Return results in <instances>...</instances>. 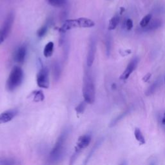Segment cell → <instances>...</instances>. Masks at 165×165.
<instances>
[{
	"label": "cell",
	"instance_id": "obj_10",
	"mask_svg": "<svg viewBox=\"0 0 165 165\" xmlns=\"http://www.w3.org/2000/svg\"><path fill=\"white\" fill-rule=\"evenodd\" d=\"M27 55V47L25 45H21L16 49L14 54V61L20 65L24 63Z\"/></svg>",
	"mask_w": 165,
	"mask_h": 165
},
{
	"label": "cell",
	"instance_id": "obj_17",
	"mask_svg": "<svg viewBox=\"0 0 165 165\" xmlns=\"http://www.w3.org/2000/svg\"><path fill=\"white\" fill-rule=\"evenodd\" d=\"M160 81H161L160 80H157L155 82H154L150 86H149L145 92L146 96H150L152 95V94L155 92V90L159 87V86L160 85Z\"/></svg>",
	"mask_w": 165,
	"mask_h": 165
},
{
	"label": "cell",
	"instance_id": "obj_13",
	"mask_svg": "<svg viewBox=\"0 0 165 165\" xmlns=\"http://www.w3.org/2000/svg\"><path fill=\"white\" fill-rule=\"evenodd\" d=\"M162 25V21L159 19H155L150 22L146 27L143 28V30L145 32H149V31H152L154 30L158 29Z\"/></svg>",
	"mask_w": 165,
	"mask_h": 165
},
{
	"label": "cell",
	"instance_id": "obj_7",
	"mask_svg": "<svg viewBox=\"0 0 165 165\" xmlns=\"http://www.w3.org/2000/svg\"><path fill=\"white\" fill-rule=\"evenodd\" d=\"M37 85L41 89H49V70L48 68L43 66L39 70L36 77Z\"/></svg>",
	"mask_w": 165,
	"mask_h": 165
},
{
	"label": "cell",
	"instance_id": "obj_31",
	"mask_svg": "<svg viewBox=\"0 0 165 165\" xmlns=\"http://www.w3.org/2000/svg\"><path fill=\"white\" fill-rule=\"evenodd\" d=\"M121 165H127V163H126L125 162H123Z\"/></svg>",
	"mask_w": 165,
	"mask_h": 165
},
{
	"label": "cell",
	"instance_id": "obj_26",
	"mask_svg": "<svg viewBox=\"0 0 165 165\" xmlns=\"http://www.w3.org/2000/svg\"><path fill=\"white\" fill-rule=\"evenodd\" d=\"M86 102L85 101H83L81 102V103L76 107L75 110H76V112H77V114H83L85 112V108H86Z\"/></svg>",
	"mask_w": 165,
	"mask_h": 165
},
{
	"label": "cell",
	"instance_id": "obj_3",
	"mask_svg": "<svg viewBox=\"0 0 165 165\" xmlns=\"http://www.w3.org/2000/svg\"><path fill=\"white\" fill-rule=\"evenodd\" d=\"M95 26V22L86 18H80L77 19L67 20L59 28V31L64 34L67 31L76 28H91Z\"/></svg>",
	"mask_w": 165,
	"mask_h": 165
},
{
	"label": "cell",
	"instance_id": "obj_11",
	"mask_svg": "<svg viewBox=\"0 0 165 165\" xmlns=\"http://www.w3.org/2000/svg\"><path fill=\"white\" fill-rule=\"evenodd\" d=\"M16 110H9L0 114V124H3L12 121L17 115Z\"/></svg>",
	"mask_w": 165,
	"mask_h": 165
},
{
	"label": "cell",
	"instance_id": "obj_18",
	"mask_svg": "<svg viewBox=\"0 0 165 165\" xmlns=\"http://www.w3.org/2000/svg\"><path fill=\"white\" fill-rule=\"evenodd\" d=\"M46 2L54 7L61 8L67 4V0H46Z\"/></svg>",
	"mask_w": 165,
	"mask_h": 165
},
{
	"label": "cell",
	"instance_id": "obj_1",
	"mask_svg": "<svg viewBox=\"0 0 165 165\" xmlns=\"http://www.w3.org/2000/svg\"><path fill=\"white\" fill-rule=\"evenodd\" d=\"M68 134V131L65 130L61 133V135L59 136L56 144L54 146L50 153L49 159L51 163H58L63 158Z\"/></svg>",
	"mask_w": 165,
	"mask_h": 165
},
{
	"label": "cell",
	"instance_id": "obj_14",
	"mask_svg": "<svg viewBox=\"0 0 165 165\" xmlns=\"http://www.w3.org/2000/svg\"><path fill=\"white\" fill-rule=\"evenodd\" d=\"M20 162L16 159L12 158H0V165H20Z\"/></svg>",
	"mask_w": 165,
	"mask_h": 165
},
{
	"label": "cell",
	"instance_id": "obj_2",
	"mask_svg": "<svg viewBox=\"0 0 165 165\" xmlns=\"http://www.w3.org/2000/svg\"><path fill=\"white\" fill-rule=\"evenodd\" d=\"M83 96L87 104H93L96 99V88L92 74L86 71L83 77Z\"/></svg>",
	"mask_w": 165,
	"mask_h": 165
},
{
	"label": "cell",
	"instance_id": "obj_30",
	"mask_svg": "<svg viewBox=\"0 0 165 165\" xmlns=\"http://www.w3.org/2000/svg\"><path fill=\"white\" fill-rule=\"evenodd\" d=\"M149 165H156V161H152Z\"/></svg>",
	"mask_w": 165,
	"mask_h": 165
},
{
	"label": "cell",
	"instance_id": "obj_25",
	"mask_svg": "<svg viewBox=\"0 0 165 165\" xmlns=\"http://www.w3.org/2000/svg\"><path fill=\"white\" fill-rule=\"evenodd\" d=\"M47 30H48V25L45 24L41 27L40 28H39L37 30V36L38 37L41 38L43 37L46 33H47Z\"/></svg>",
	"mask_w": 165,
	"mask_h": 165
},
{
	"label": "cell",
	"instance_id": "obj_22",
	"mask_svg": "<svg viewBox=\"0 0 165 165\" xmlns=\"http://www.w3.org/2000/svg\"><path fill=\"white\" fill-rule=\"evenodd\" d=\"M53 74L54 79L58 80L61 75V67L58 62H55L53 64Z\"/></svg>",
	"mask_w": 165,
	"mask_h": 165
},
{
	"label": "cell",
	"instance_id": "obj_4",
	"mask_svg": "<svg viewBox=\"0 0 165 165\" xmlns=\"http://www.w3.org/2000/svg\"><path fill=\"white\" fill-rule=\"evenodd\" d=\"M23 77H24V73L22 68L19 66H14L12 68L7 79L6 83L7 89L11 92L15 90L21 85Z\"/></svg>",
	"mask_w": 165,
	"mask_h": 165
},
{
	"label": "cell",
	"instance_id": "obj_5",
	"mask_svg": "<svg viewBox=\"0 0 165 165\" xmlns=\"http://www.w3.org/2000/svg\"><path fill=\"white\" fill-rule=\"evenodd\" d=\"M91 139L92 137L89 134H85L79 137L76 143V146H75L74 152L72 154L71 158H70L69 163L70 165H72L75 163L76 160L83 151V149L86 148L90 145Z\"/></svg>",
	"mask_w": 165,
	"mask_h": 165
},
{
	"label": "cell",
	"instance_id": "obj_29",
	"mask_svg": "<svg viewBox=\"0 0 165 165\" xmlns=\"http://www.w3.org/2000/svg\"><path fill=\"white\" fill-rule=\"evenodd\" d=\"M161 123L163 125L165 126V112L164 113V115H163V117L162 118V121H161Z\"/></svg>",
	"mask_w": 165,
	"mask_h": 165
},
{
	"label": "cell",
	"instance_id": "obj_28",
	"mask_svg": "<svg viewBox=\"0 0 165 165\" xmlns=\"http://www.w3.org/2000/svg\"><path fill=\"white\" fill-rule=\"evenodd\" d=\"M152 74L150 73H148L146 75H145L143 78V81L144 82H147L149 80H150V78L151 77Z\"/></svg>",
	"mask_w": 165,
	"mask_h": 165
},
{
	"label": "cell",
	"instance_id": "obj_27",
	"mask_svg": "<svg viewBox=\"0 0 165 165\" xmlns=\"http://www.w3.org/2000/svg\"><path fill=\"white\" fill-rule=\"evenodd\" d=\"M126 27L128 30H131L133 28V21L131 19H128L126 21Z\"/></svg>",
	"mask_w": 165,
	"mask_h": 165
},
{
	"label": "cell",
	"instance_id": "obj_32",
	"mask_svg": "<svg viewBox=\"0 0 165 165\" xmlns=\"http://www.w3.org/2000/svg\"><path fill=\"white\" fill-rule=\"evenodd\" d=\"M164 83H165V76H164Z\"/></svg>",
	"mask_w": 165,
	"mask_h": 165
},
{
	"label": "cell",
	"instance_id": "obj_15",
	"mask_svg": "<svg viewBox=\"0 0 165 165\" xmlns=\"http://www.w3.org/2000/svg\"><path fill=\"white\" fill-rule=\"evenodd\" d=\"M54 44L52 41L49 42L45 45L43 50V55L45 58H49L52 56L54 52Z\"/></svg>",
	"mask_w": 165,
	"mask_h": 165
},
{
	"label": "cell",
	"instance_id": "obj_19",
	"mask_svg": "<svg viewBox=\"0 0 165 165\" xmlns=\"http://www.w3.org/2000/svg\"><path fill=\"white\" fill-rule=\"evenodd\" d=\"M134 136H135V137L136 139V140L138 141V143L143 145H145L146 143V140H145V138L142 132H141V130L138 128H136L135 129V131H134Z\"/></svg>",
	"mask_w": 165,
	"mask_h": 165
},
{
	"label": "cell",
	"instance_id": "obj_6",
	"mask_svg": "<svg viewBox=\"0 0 165 165\" xmlns=\"http://www.w3.org/2000/svg\"><path fill=\"white\" fill-rule=\"evenodd\" d=\"M14 21V14L13 12H10L0 28V45H1L9 36Z\"/></svg>",
	"mask_w": 165,
	"mask_h": 165
},
{
	"label": "cell",
	"instance_id": "obj_21",
	"mask_svg": "<svg viewBox=\"0 0 165 165\" xmlns=\"http://www.w3.org/2000/svg\"><path fill=\"white\" fill-rule=\"evenodd\" d=\"M31 95H33L32 96L34 102H41L45 99V95L41 90H35Z\"/></svg>",
	"mask_w": 165,
	"mask_h": 165
},
{
	"label": "cell",
	"instance_id": "obj_8",
	"mask_svg": "<svg viewBox=\"0 0 165 165\" xmlns=\"http://www.w3.org/2000/svg\"><path fill=\"white\" fill-rule=\"evenodd\" d=\"M96 52V41L94 38H92L89 43L87 58H86V65H87L89 67H92V65H93L94 59H95Z\"/></svg>",
	"mask_w": 165,
	"mask_h": 165
},
{
	"label": "cell",
	"instance_id": "obj_12",
	"mask_svg": "<svg viewBox=\"0 0 165 165\" xmlns=\"http://www.w3.org/2000/svg\"><path fill=\"white\" fill-rule=\"evenodd\" d=\"M131 112V108H128L127 109L126 111H124V112H123L122 113H121L119 115H118L117 116H116L115 118H114L112 121L109 124V127L110 128H112L114 127L120 121H121L123 119H124V117L127 116L128 114H130V112Z\"/></svg>",
	"mask_w": 165,
	"mask_h": 165
},
{
	"label": "cell",
	"instance_id": "obj_20",
	"mask_svg": "<svg viewBox=\"0 0 165 165\" xmlns=\"http://www.w3.org/2000/svg\"><path fill=\"white\" fill-rule=\"evenodd\" d=\"M119 23V17L117 15H114V17H112L109 21L108 28L109 30H113L115 29L117 26L118 25Z\"/></svg>",
	"mask_w": 165,
	"mask_h": 165
},
{
	"label": "cell",
	"instance_id": "obj_16",
	"mask_svg": "<svg viewBox=\"0 0 165 165\" xmlns=\"http://www.w3.org/2000/svg\"><path fill=\"white\" fill-rule=\"evenodd\" d=\"M102 141H103V140H102V139H99V140H98V141H97L95 145H94V146L92 147V148L90 150V152H89V155H87V157H86V158L85 159V161H84V163H83V165H86V164H87V163H89V160H90V158H92V155H93L94 153H95V152L96 151L97 149H98V148H99V146L101 145Z\"/></svg>",
	"mask_w": 165,
	"mask_h": 165
},
{
	"label": "cell",
	"instance_id": "obj_24",
	"mask_svg": "<svg viewBox=\"0 0 165 165\" xmlns=\"http://www.w3.org/2000/svg\"><path fill=\"white\" fill-rule=\"evenodd\" d=\"M112 46V37L110 34H107L105 39V47H106V52L107 56H109L111 51Z\"/></svg>",
	"mask_w": 165,
	"mask_h": 165
},
{
	"label": "cell",
	"instance_id": "obj_23",
	"mask_svg": "<svg viewBox=\"0 0 165 165\" xmlns=\"http://www.w3.org/2000/svg\"><path fill=\"white\" fill-rule=\"evenodd\" d=\"M152 17V15L151 14H149L145 15V16L140 21L139 25L142 28H145V27H146L149 23H150V22L151 21Z\"/></svg>",
	"mask_w": 165,
	"mask_h": 165
},
{
	"label": "cell",
	"instance_id": "obj_9",
	"mask_svg": "<svg viewBox=\"0 0 165 165\" xmlns=\"http://www.w3.org/2000/svg\"><path fill=\"white\" fill-rule=\"evenodd\" d=\"M139 59L137 58H133L130 62L128 63V66L126 68V69L124 70V72L122 73V74L120 76V80H127L130 76V74L134 71V70L137 67V65L138 64Z\"/></svg>",
	"mask_w": 165,
	"mask_h": 165
}]
</instances>
